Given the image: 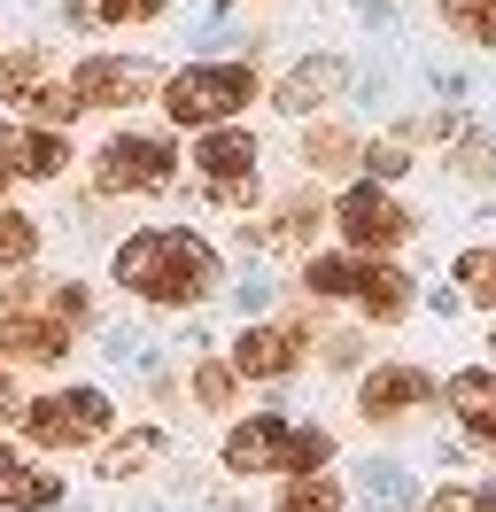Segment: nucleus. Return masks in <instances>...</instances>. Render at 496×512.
I'll list each match as a JSON object with an SVG mask.
<instances>
[{"mask_svg": "<svg viewBox=\"0 0 496 512\" xmlns=\"http://www.w3.org/2000/svg\"><path fill=\"white\" fill-rule=\"evenodd\" d=\"M225 474H295V419L287 412H248L233 435H225Z\"/></svg>", "mask_w": 496, "mask_h": 512, "instance_id": "8", "label": "nucleus"}, {"mask_svg": "<svg viewBox=\"0 0 496 512\" xmlns=\"http://www.w3.org/2000/svg\"><path fill=\"white\" fill-rule=\"evenodd\" d=\"M357 350H365L357 334H334V342H326V365H357Z\"/></svg>", "mask_w": 496, "mask_h": 512, "instance_id": "33", "label": "nucleus"}, {"mask_svg": "<svg viewBox=\"0 0 496 512\" xmlns=\"http://www.w3.org/2000/svg\"><path fill=\"white\" fill-rule=\"evenodd\" d=\"M155 458H163V435H155V427H132V435H117V443L101 450V481H132V474H148Z\"/></svg>", "mask_w": 496, "mask_h": 512, "instance_id": "18", "label": "nucleus"}, {"mask_svg": "<svg viewBox=\"0 0 496 512\" xmlns=\"http://www.w3.org/2000/svg\"><path fill=\"white\" fill-rule=\"evenodd\" d=\"M0 412L16 419V381H8V365H0Z\"/></svg>", "mask_w": 496, "mask_h": 512, "instance_id": "34", "label": "nucleus"}, {"mask_svg": "<svg viewBox=\"0 0 496 512\" xmlns=\"http://www.w3.org/2000/svg\"><path fill=\"white\" fill-rule=\"evenodd\" d=\"M450 412H458V427L473 435V443L496 458V373H450Z\"/></svg>", "mask_w": 496, "mask_h": 512, "instance_id": "15", "label": "nucleus"}, {"mask_svg": "<svg viewBox=\"0 0 496 512\" xmlns=\"http://www.w3.org/2000/svg\"><path fill=\"white\" fill-rule=\"evenodd\" d=\"M303 288L318 295V303H357L365 264H357V256H310V264H303Z\"/></svg>", "mask_w": 496, "mask_h": 512, "instance_id": "16", "label": "nucleus"}, {"mask_svg": "<svg viewBox=\"0 0 496 512\" xmlns=\"http://www.w3.org/2000/svg\"><path fill=\"white\" fill-rule=\"evenodd\" d=\"M16 427L31 450H86L117 427V404H109V388H55L39 404H16Z\"/></svg>", "mask_w": 496, "mask_h": 512, "instance_id": "3", "label": "nucleus"}, {"mask_svg": "<svg viewBox=\"0 0 496 512\" xmlns=\"http://www.w3.org/2000/svg\"><path fill=\"white\" fill-rule=\"evenodd\" d=\"M31 86H47V55H39V47H16V55H0V101L16 109Z\"/></svg>", "mask_w": 496, "mask_h": 512, "instance_id": "22", "label": "nucleus"}, {"mask_svg": "<svg viewBox=\"0 0 496 512\" xmlns=\"http://www.w3.org/2000/svg\"><path fill=\"white\" fill-rule=\"evenodd\" d=\"M419 512H496V481H481V489H465V481H450V489H434Z\"/></svg>", "mask_w": 496, "mask_h": 512, "instance_id": "29", "label": "nucleus"}, {"mask_svg": "<svg viewBox=\"0 0 496 512\" xmlns=\"http://www.w3.org/2000/svg\"><path fill=\"white\" fill-rule=\"evenodd\" d=\"M357 311H365V319H403V311H411V280H403L396 264H365Z\"/></svg>", "mask_w": 496, "mask_h": 512, "instance_id": "17", "label": "nucleus"}, {"mask_svg": "<svg viewBox=\"0 0 496 512\" xmlns=\"http://www.w3.org/2000/svg\"><path fill=\"white\" fill-rule=\"evenodd\" d=\"M70 140L47 125H8L0 132V179H62Z\"/></svg>", "mask_w": 496, "mask_h": 512, "instance_id": "10", "label": "nucleus"}, {"mask_svg": "<svg viewBox=\"0 0 496 512\" xmlns=\"http://www.w3.org/2000/svg\"><path fill=\"white\" fill-rule=\"evenodd\" d=\"M109 272H117V288L132 303H155V311H186V303H210L225 288V256L202 233H186V225H140V233H124Z\"/></svg>", "mask_w": 496, "mask_h": 512, "instance_id": "1", "label": "nucleus"}, {"mask_svg": "<svg viewBox=\"0 0 496 512\" xmlns=\"http://www.w3.org/2000/svg\"><path fill=\"white\" fill-rule=\"evenodd\" d=\"M427 396H434V381L419 365H380V373H365V388H357V412L365 419H403V412H419Z\"/></svg>", "mask_w": 496, "mask_h": 512, "instance_id": "13", "label": "nucleus"}, {"mask_svg": "<svg viewBox=\"0 0 496 512\" xmlns=\"http://www.w3.org/2000/svg\"><path fill=\"white\" fill-rule=\"evenodd\" d=\"M248 101H256V70L248 63H186L163 78V117L186 132H217L233 125Z\"/></svg>", "mask_w": 496, "mask_h": 512, "instance_id": "2", "label": "nucleus"}, {"mask_svg": "<svg viewBox=\"0 0 496 512\" xmlns=\"http://www.w3.org/2000/svg\"><path fill=\"white\" fill-rule=\"evenodd\" d=\"M450 272H458V288L473 295V303H496V241H489V249H465Z\"/></svg>", "mask_w": 496, "mask_h": 512, "instance_id": "28", "label": "nucleus"}, {"mask_svg": "<svg viewBox=\"0 0 496 512\" xmlns=\"http://www.w3.org/2000/svg\"><path fill=\"white\" fill-rule=\"evenodd\" d=\"M0 505L8 512H55L62 505V474H47V466L24 458L16 443H0Z\"/></svg>", "mask_w": 496, "mask_h": 512, "instance_id": "12", "label": "nucleus"}, {"mask_svg": "<svg viewBox=\"0 0 496 512\" xmlns=\"http://www.w3.org/2000/svg\"><path fill=\"white\" fill-rule=\"evenodd\" d=\"M233 388H241V373H233V365H194V404L225 412V404H233Z\"/></svg>", "mask_w": 496, "mask_h": 512, "instance_id": "31", "label": "nucleus"}, {"mask_svg": "<svg viewBox=\"0 0 496 512\" xmlns=\"http://www.w3.org/2000/svg\"><path fill=\"white\" fill-rule=\"evenodd\" d=\"M148 512H155V505H148Z\"/></svg>", "mask_w": 496, "mask_h": 512, "instance_id": "37", "label": "nucleus"}, {"mask_svg": "<svg viewBox=\"0 0 496 512\" xmlns=\"http://www.w3.org/2000/svg\"><path fill=\"white\" fill-rule=\"evenodd\" d=\"M0 187H8V179H0Z\"/></svg>", "mask_w": 496, "mask_h": 512, "instance_id": "35", "label": "nucleus"}, {"mask_svg": "<svg viewBox=\"0 0 496 512\" xmlns=\"http://www.w3.org/2000/svg\"><path fill=\"white\" fill-rule=\"evenodd\" d=\"M442 24L481 39V47H496V0H442Z\"/></svg>", "mask_w": 496, "mask_h": 512, "instance_id": "27", "label": "nucleus"}, {"mask_svg": "<svg viewBox=\"0 0 496 512\" xmlns=\"http://www.w3.org/2000/svg\"><path fill=\"white\" fill-rule=\"evenodd\" d=\"M357 497H365L372 512H411V497H419V489H411V474H403V466L372 458V466H365V481H357Z\"/></svg>", "mask_w": 496, "mask_h": 512, "instance_id": "20", "label": "nucleus"}, {"mask_svg": "<svg viewBox=\"0 0 496 512\" xmlns=\"http://www.w3.org/2000/svg\"><path fill=\"white\" fill-rule=\"evenodd\" d=\"M279 512H341V481L334 474H287L279 481Z\"/></svg>", "mask_w": 496, "mask_h": 512, "instance_id": "21", "label": "nucleus"}, {"mask_svg": "<svg viewBox=\"0 0 496 512\" xmlns=\"http://www.w3.org/2000/svg\"><path fill=\"white\" fill-rule=\"evenodd\" d=\"M489 350H496V342H489Z\"/></svg>", "mask_w": 496, "mask_h": 512, "instance_id": "36", "label": "nucleus"}, {"mask_svg": "<svg viewBox=\"0 0 496 512\" xmlns=\"http://www.w3.org/2000/svg\"><path fill=\"white\" fill-rule=\"evenodd\" d=\"M179 179V148L163 132H117L93 156V194H163Z\"/></svg>", "mask_w": 496, "mask_h": 512, "instance_id": "4", "label": "nucleus"}, {"mask_svg": "<svg viewBox=\"0 0 496 512\" xmlns=\"http://www.w3.org/2000/svg\"><path fill=\"white\" fill-rule=\"evenodd\" d=\"M163 0H70V24H148Z\"/></svg>", "mask_w": 496, "mask_h": 512, "instance_id": "25", "label": "nucleus"}, {"mask_svg": "<svg viewBox=\"0 0 496 512\" xmlns=\"http://www.w3.org/2000/svg\"><path fill=\"white\" fill-rule=\"evenodd\" d=\"M62 357H70V326L39 319V311L0 319V365H62Z\"/></svg>", "mask_w": 496, "mask_h": 512, "instance_id": "14", "label": "nucleus"}, {"mask_svg": "<svg viewBox=\"0 0 496 512\" xmlns=\"http://www.w3.org/2000/svg\"><path fill=\"white\" fill-rule=\"evenodd\" d=\"M47 303H55V311H47L55 326H86L93 319V295L78 288V280H47Z\"/></svg>", "mask_w": 496, "mask_h": 512, "instance_id": "30", "label": "nucleus"}, {"mask_svg": "<svg viewBox=\"0 0 496 512\" xmlns=\"http://www.w3.org/2000/svg\"><path fill=\"white\" fill-rule=\"evenodd\" d=\"M194 171H202V194L225 202V210H248L256 202V132L217 125L194 140Z\"/></svg>", "mask_w": 496, "mask_h": 512, "instance_id": "5", "label": "nucleus"}, {"mask_svg": "<svg viewBox=\"0 0 496 512\" xmlns=\"http://www.w3.org/2000/svg\"><path fill=\"white\" fill-rule=\"evenodd\" d=\"M341 86H349V70H341L334 55H303V63L272 86V109H279V117H310V109H326Z\"/></svg>", "mask_w": 496, "mask_h": 512, "instance_id": "11", "label": "nucleus"}, {"mask_svg": "<svg viewBox=\"0 0 496 512\" xmlns=\"http://www.w3.org/2000/svg\"><path fill=\"white\" fill-rule=\"evenodd\" d=\"M303 365V326H248L241 342H233V373L241 381H287Z\"/></svg>", "mask_w": 496, "mask_h": 512, "instance_id": "9", "label": "nucleus"}, {"mask_svg": "<svg viewBox=\"0 0 496 512\" xmlns=\"http://www.w3.org/2000/svg\"><path fill=\"white\" fill-rule=\"evenodd\" d=\"M365 171H372V187H388V179L411 171V148H403V140H372V148H365Z\"/></svg>", "mask_w": 496, "mask_h": 512, "instance_id": "32", "label": "nucleus"}, {"mask_svg": "<svg viewBox=\"0 0 496 512\" xmlns=\"http://www.w3.org/2000/svg\"><path fill=\"white\" fill-rule=\"evenodd\" d=\"M78 109H86V101L70 94V86H31V94L16 101V117H31V125H47V132H55V125H70Z\"/></svg>", "mask_w": 496, "mask_h": 512, "instance_id": "23", "label": "nucleus"}, {"mask_svg": "<svg viewBox=\"0 0 496 512\" xmlns=\"http://www.w3.org/2000/svg\"><path fill=\"white\" fill-rule=\"evenodd\" d=\"M31 256H39V218H24V210H0V272H24Z\"/></svg>", "mask_w": 496, "mask_h": 512, "instance_id": "24", "label": "nucleus"}, {"mask_svg": "<svg viewBox=\"0 0 496 512\" xmlns=\"http://www.w3.org/2000/svg\"><path fill=\"white\" fill-rule=\"evenodd\" d=\"M349 156H365V148H357L341 125H310V140H303V163H310V171H341Z\"/></svg>", "mask_w": 496, "mask_h": 512, "instance_id": "26", "label": "nucleus"}, {"mask_svg": "<svg viewBox=\"0 0 496 512\" xmlns=\"http://www.w3.org/2000/svg\"><path fill=\"white\" fill-rule=\"evenodd\" d=\"M70 94L86 101V109H132V101L163 94V70L148 55H86L78 78H70Z\"/></svg>", "mask_w": 496, "mask_h": 512, "instance_id": "7", "label": "nucleus"}, {"mask_svg": "<svg viewBox=\"0 0 496 512\" xmlns=\"http://www.w3.org/2000/svg\"><path fill=\"white\" fill-rule=\"evenodd\" d=\"M334 225H341V241H349V256H388L396 241H411V210H403L388 187H349L334 202Z\"/></svg>", "mask_w": 496, "mask_h": 512, "instance_id": "6", "label": "nucleus"}, {"mask_svg": "<svg viewBox=\"0 0 496 512\" xmlns=\"http://www.w3.org/2000/svg\"><path fill=\"white\" fill-rule=\"evenodd\" d=\"M310 233H318V202H310V194H295V202H279V218L256 225L248 241H256V249H303Z\"/></svg>", "mask_w": 496, "mask_h": 512, "instance_id": "19", "label": "nucleus"}]
</instances>
